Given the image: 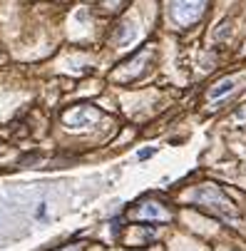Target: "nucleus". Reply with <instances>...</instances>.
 Returning <instances> with one entry per match:
<instances>
[{
	"label": "nucleus",
	"mask_w": 246,
	"mask_h": 251,
	"mask_svg": "<svg viewBox=\"0 0 246 251\" xmlns=\"http://www.w3.org/2000/svg\"><path fill=\"white\" fill-rule=\"evenodd\" d=\"M192 201H197L199 206H206L212 209L217 214H221V217H234V204L224 197V192L214 184H204L199 187L194 194H192Z\"/></svg>",
	"instance_id": "f257e3e1"
},
{
	"label": "nucleus",
	"mask_w": 246,
	"mask_h": 251,
	"mask_svg": "<svg viewBox=\"0 0 246 251\" xmlns=\"http://www.w3.org/2000/svg\"><path fill=\"white\" fill-rule=\"evenodd\" d=\"M204 3L206 0H169V10L179 25H192L204 13Z\"/></svg>",
	"instance_id": "f03ea898"
},
{
	"label": "nucleus",
	"mask_w": 246,
	"mask_h": 251,
	"mask_svg": "<svg viewBox=\"0 0 246 251\" xmlns=\"http://www.w3.org/2000/svg\"><path fill=\"white\" fill-rule=\"evenodd\" d=\"M97 120H99V115H97V110H92L90 104L75 107L73 112L65 115V122H67L70 127H92Z\"/></svg>",
	"instance_id": "7ed1b4c3"
},
{
	"label": "nucleus",
	"mask_w": 246,
	"mask_h": 251,
	"mask_svg": "<svg viewBox=\"0 0 246 251\" xmlns=\"http://www.w3.org/2000/svg\"><path fill=\"white\" fill-rule=\"evenodd\" d=\"M137 217L139 219H147V222H169L172 214L159 201H145L142 206L137 209Z\"/></svg>",
	"instance_id": "20e7f679"
},
{
	"label": "nucleus",
	"mask_w": 246,
	"mask_h": 251,
	"mask_svg": "<svg viewBox=\"0 0 246 251\" xmlns=\"http://www.w3.org/2000/svg\"><path fill=\"white\" fill-rule=\"evenodd\" d=\"M234 90V80H221L212 92H209V97H212V100H217V97H224L226 92H231Z\"/></svg>",
	"instance_id": "39448f33"
},
{
	"label": "nucleus",
	"mask_w": 246,
	"mask_h": 251,
	"mask_svg": "<svg viewBox=\"0 0 246 251\" xmlns=\"http://www.w3.org/2000/svg\"><path fill=\"white\" fill-rule=\"evenodd\" d=\"M60 251H82V246H77V244H70V246H62Z\"/></svg>",
	"instance_id": "423d86ee"
}]
</instances>
